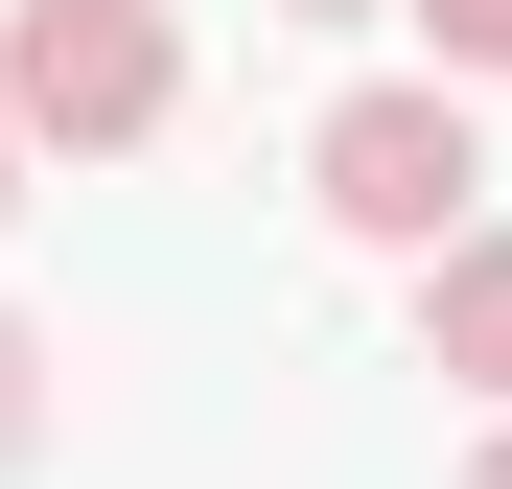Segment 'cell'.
Returning <instances> with one entry per match:
<instances>
[{
    "label": "cell",
    "mask_w": 512,
    "mask_h": 489,
    "mask_svg": "<svg viewBox=\"0 0 512 489\" xmlns=\"http://www.w3.org/2000/svg\"><path fill=\"white\" fill-rule=\"evenodd\" d=\"M303 187H326V233H350V257H443V233H466V187H489V140H466V94H443V70H396V94H326Z\"/></svg>",
    "instance_id": "obj_2"
},
{
    "label": "cell",
    "mask_w": 512,
    "mask_h": 489,
    "mask_svg": "<svg viewBox=\"0 0 512 489\" xmlns=\"http://www.w3.org/2000/svg\"><path fill=\"white\" fill-rule=\"evenodd\" d=\"M419 373H443L466 420H512V233H489V210L419 257Z\"/></svg>",
    "instance_id": "obj_3"
},
{
    "label": "cell",
    "mask_w": 512,
    "mask_h": 489,
    "mask_svg": "<svg viewBox=\"0 0 512 489\" xmlns=\"http://www.w3.org/2000/svg\"><path fill=\"white\" fill-rule=\"evenodd\" d=\"M419 47H443V94H466V70H512V0H419Z\"/></svg>",
    "instance_id": "obj_5"
},
{
    "label": "cell",
    "mask_w": 512,
    "mask_h": 489,
    "mask_svg": "<svg viewBox=\"0 0 512 489\" xmlns=\"http://www.w3.org/2000/svg\"><path fill=\"white\" fill-rule=\"evenodd\" d=\"M0 210H24V140H0Z\"/></svg>",
    "instance_id": "obj_8"
},
{
    "label": "cell",
    "mask_w": 512,
    "mask_h": 489,
    "mask_svg": "<svg viewBox=\"0 0 512 489\" xmlns=\"http://www.w3.org/2000/svg\"><path fill=\"white\" fill-rule=\"evenodd\" d=\"M466 489H512V420H489V443H466Z\"/></svg>",
    "instance_id": "obj_6"
},
{
    "label": "cell",
    "mask_w": 512,
    "mask_h": 489,
    "mask_svg": "<svg viewBox=\"0 0 512 489\" xmlns=\"http://www.w3.org/2000/svg\"><path fill=\"white\" fill-rule=\"evenodd\" d=\"M280 24H373V0H280Z\"/></svg>",
    "instance_id": "obj_7"
},
{
    "label": "cell",
    "mask_w": 512,
    "mask_h": 489,
    "mask_svg": "<svg viewBox=\"0 0 512 489\" xmlns=\"http://www.w3.org/2000/svg\"><path fill=\"white\" fill-rule=\"evenodd\" d=\"M47 373H70V350H47L24 303H0V466H47Z\"/></svg>",
    "instance_id": "obj_4"
},
{
    "label": "cell",
    "mask_w": 512,
    "mask_h": 489,
    "mask_svg": "<svg viewBox=\"0 0 512 489\" xmlns=\"http://www.w3.org/2000/svg\"><path fill=\"white\" fill-rule=\"evenodd\" d=\"M187 117V24L163 0H0V140H70V163H117V140H163Z\"/></svg>",
    "instance_id": "obj_1"
}]
</instances>
